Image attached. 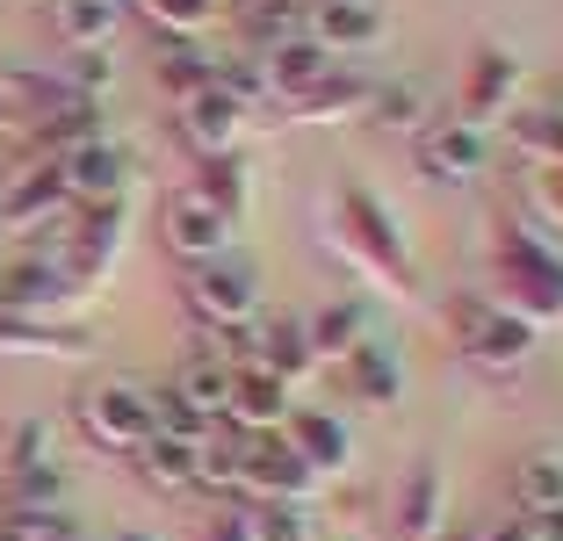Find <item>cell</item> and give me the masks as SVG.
<instances>
[{"label":"cell","mask_w":563,"mask_h":541,"mask_svg":"<svg viewBox=\"0 0 563 541\" xmlns=\"http://www.w3.org/2000/svg\"><path fill=\"white\" fill-rule=\"evenodd\" d=\"M332 239H340V253H347L362 275H376L390 296H419V267H412V246H405L398 217L383 210L362 180H347V188L332 196Z\"/></svg>","instance_id":"cell-1"},{"label":"cell","mask_w":563,"mask_h":541,"mask_svg":"<svg viewBox=\"0 0 563 541\" xmlns=\"http://www.w3.org/2000/svg\"><path fill=\"white\" fill-rule=\"evenodd\" d=\"M448 340H455V354L492 383L528 376V361H534V325H520L492 296H448Z\"/></svg>","instance_id":"cell-2"},{"label":"cell","mask_w":563,"mask_h":541,"mask_svg":"<svg viewBox=\"0 0 563 541\" xmlns=\"http://www.w3.org/2000/svg\"><path fill=\"white\" fill-rule=\"evenodd\" d=\"M498 296H506V311L520 318V325H556L563 318V253L549 246V239H534V231L506 224L498 231Z\"/></svg>","instance_id":"cell-3"},{"label":"cell","mask_w":563,"mask_h":541,"mask_svg":"<svg viewBox=\"0 0 563 541\" xmlns=\"http://www.w3.org/2000/svg\"><path fill=\"white\" fill-rule=\"evenodd\" d=\"M73 427H80L87 448H101V455L131 462L137 448L152 441V405H145V390H137V383L101 376V383H87V390L73 397Z\"/></svg>","instance_id":"cell-4"},{"label":"cell","mask_w":563,"mask_h":541,"mask_svg":"<svg viewBox=\"0 0 563 541\" xmlns=\"http://www.w3.org/2000/svg\"><path fill=\"white\" fill-rule=\"evenodd\" d=\"M181 303H188V318H196L202 332H217L224 346L253 354V318H261V303H253V275L246 267H232V261L188 267L181 275Z\"/></svg>","instance_id":"cell-5"},{"label":"cell","mask_w":563,"mask_h":541,"mask_svg":"<svg viewBox=\"0 0 563 541\" xmlns=\"http://www.w3.org/2000/svg\"><path fill=\"white\" fill-rule=\"evenodd\" d=\"M232 217L217 210V202H202L196 188H174V196L159 202V239H166V253L181 267H210V261H224L232 253Z\"/></svg>","instance_id":"cell-6"},{"label":"cell","mask_w":563,"mask_h":541,"mask_svg":"<svg viewBox=\"0 0 563 541\" xmlns=\"http://www.w3.org/2000/svg\"><path fill=\"white\" fill-rule=\"evenodd\" d=\"M239 492L246 498H282V506H303L318 492V470L282 441V433H246L239 441Z\"/></svg>","instance_id":"cell-7"},{"label":"cell","mask_w":563,"mask_h":541,"mask_svg":"<svg viewBox=\"0 0 563 541\" xmlns=\"http://www.w3.org/2000/svg\"><path fill=\"white\" fill-rule=\"evenodd\" d=\"M58 210H73V202H66V180H58V166H51L44 152L0 174V239H22V231H44V224H51Z\"/></svg>","instance_id":"cell-8"},{"label":"cell","mask_w":563,"mask_h":541,"mask_svg":"<svg viewBox=\"0 0 563 541\" xmlns=\"http://www.w3.org/2000/svg\"><path fill=\"white\" fill-rule=\"evenodd\" d=\"M123 224H131V202H87L80 224H73V239H66V261H58L66 289H95V281L117 267Z\"/></svg>","instance_id":"cell-9"},{"label":"cell","mask_w":563,"mask_h":541,"mask_svg":"<svg viewBox=\"0 0 563 541\" xmlns=\"http://www.w3.org/2000/svg\"><path fill=\"white\" fill-rule=\"evenodd\" d=\"M484 159H492V145H484V131L477 123H463V115H441V123H419L412 131V166L427 180H477L484 174Z\"/></svg>","instance_id":"cell-10"},{"label":"cell","mask_w":563,"mask_h":541,"mask_svg":"<svg viewBox=\"0 0 563 541\" xmlns=\"http://www.w3.org/2000/svg\"><path fill=\"white\" fill-rule=\"evenodd\" d=\"M441 520H448V476L433 455H419L390 498V541H441Z\"/></svg>","instance_id":"cell-11"},{"label":"cell","mask_w":563,"mask_h":541,"mask_svg":"<svg viewBox=\"0 0 563 541\" xmlns=\"http://www.w3.org/2000/svg\"><path fill=\"white\" fill-rule=\"evenodd\" d=\"M58 180H66V202H123V188H131V159H123L109 137H87V145L58 152Z\"/></svg>","instance_id":"cell-12"},{"label":"cell","mask_w":563,"mask_h":541,"mask_svg":"<svg viewBox=\"0 0 563 541\" xmlns=\"http://www.w3.org/2000/svg\"><path fill=\"white\" fill-rule=\"evenodd\" d=\"M520 95V58L498 44H477L470 51V73H463V95H455V115L463 123H492V115H506V101Z\"/></svg>","instance_id":"cell-13"},{"label":"cell","mask_w":563,"mask_h":541,"mask_svg":"<svg viewBox=\"0 0 563 541\" xmlns=\"http://www.w3.org/2000/svg\"><path fill=\"white\" fill-rule=\"evenodd\" d=\"M174 123H181V137H188V152L196 159H217V152H232L239 145V123H246V109H239L224 87H196L188 101H174Z\"/></svg>","instance_id":"cell-14"},{"label":"cell","mask_w":563,"mask_h":541,"mask_svg":"<svg viewBox=\"0 0 563 541\" xmlns=\"http://www.w3.org/2000/svg\"><path fill=\"white\" fill-rule=\"evenodd\" d=\"M0 101H8V115H15V123H30V131H51L58 115L87 109V101L73 95L66 73H30V66H15L8 80H0Z\"/></svg>","instance_id":"cell-15"},{"label":"cell","mask_w":563,"mask_h":541,"mask_svg":"<svg viewBox=\"0 0 563 541\" xmlns=\"http://www.w3.org/2000/svg\"><path fill=\"white\" fill-rule=\"evenodd\" d=\"M368 101H376V87H368L362 73H340V66H332L318 87L275 101V109L289 115V123H347V115H368Z\"/></svg>","instance_id":"cell-16"},{"label":"cell","mask_w":563,"mask_h":541,"mask_svg":"<svg viewBox=\"0 0 563 541\" xmlns=\"http://www.w3.org/2000/svg\"><path fill=\"white\" fill-rule=\"evenodd\" d=\"M224 419H239L246 433H282V419H289V383L267 376L261 361L232 368V397H224Z\"/></svg>","instance_id":"cell-17"},{"label":"cell","mask_w":563,"mask_h":541,"mask_svg":"<svg viewBox=\"0 0 563 541\" xmlns=\"http://www.w3.org/2000/svg\"><path fill=\"white\" fill-rule=\"evenodd\" d=\"M58 296H73L58 261H44V253H0V311H44Z\"/></svg>","instance_id":"cell-18"},{"label":"cell","mask_w":563,"mask_h":541,"mask_svg":"<svg viewBox=\"0 0 563 541\" xmlns=\"http://www.w3.org/2000/svg\"><path fill=\"white\" fill-rule=\"evenodd\" d=\"M282 441L297 448L318 476H325V470H347V455H354V433H347V419H340V411H289V419H282Z\"/></svg>","instance_id":"cell-19"},{"label":"cell","mask_w":563,"mask_h":541,"mask_svg":"<svg viewBox=\"0 0 563 541\" xmlns=\"http://www.w3.org/2000/svg\"><path fill=\"white\" fill-rule=\"evenodd\" d=\"M332 376H340V390H347L354 405H398V397H405L398 354H383L376 340H362L347 361H332Z\"/></svg>","instance_id":"cell-20"},{"label":"cell","mask_w":563,"mask_h":541,"mask_svg":"<svg viewBox=\"0 0 563 541\" xmlns=\"http://www.w3.org/2000/svg\"><path fill=\"white\" fill-rule=\"evenodd\" d=\"M261 73H267V101H289V95H303V87H318L332 73V51L311 44V36H289V44H275L261 58Z\"/></svg>","instance_id":"cell-21"},{"label":"cell","mask_w":563,"mask_h":541,"mask_svg":"<svg viewBox=\"0 0 563 541\" xmlns=\"http://www.w3.org/2000/svg\"><path fill=\"white\" fill-rule=\"evenodd\" d=\"M87 325H51L36 311H0V354H87Z\"/></svg>","instance_id":"cell-22"},{"label":"cell","mask_w":563,"mask_h":541,"mask_svg":"<svg viewBox=\"0 0 563 541\" xmlns=\"http://www.w3.org/2000/svg\"><path fill=\"white\" fill-rule=\"evenodd\" d=\"M311 15V44H325V51H368L383 36V15L368 8V0H325V8H303Z\"/></svg>","instance_id":"cell-23"},{"label":"cell","mask_w":563,"mask_h":541,"mask_svg":"<svg viewBox=\"0 0 563 541\" xmlns=\"http://www.w3.org/2000/svg\"><path fill=\"white\" fill-rule=\"evenodd\" d=\"M253 361L282 383H303L318 368L311 340H303V318H267V325H253Z\"/></svg>","instance_id":"cell-24"},{"label":"cell","mask_w":563,"mask_h":541,"mask_svg":"<svg viewBox=\"0 0 563 541\" xmlns=\"http://www.w3.org/2000/svg\"><path fill=\"white\" fill-rule=\"evenodd\" d=\"M556 506H563V448H534V455L514 462V512L542 520Z\"/></svg>","instance_id":"cell-25"},{"label":"cell","mask_w":563,"mask_h":541,"mask_svg":"<svg viewBox=\"0 0 563 541\" xmlns=\"http://www.w3.org/2000/svg\"><path fill=\"white\" fill-rule=\"evenodd\" d=\"M117 15H123V0H58V8H51V30L73 51H101L109 30H117Z\"/></svg>","instance_id":"cell-26"},{"label":"cell","mask_w":563,"mask_h":541,"mask_svg":"<svg viewBox=\"0 0 563 541\" xmlns=\"http://www.w3.org/2000/svg\"><path fill=\"white\" fill-rule=\"evenodd\" d=\"M303 340H311L318 361H347L354 346L368 340V311L362 303H325L318 318H303Z\"/></svg>","instance_id":"cell-27"},{"label":"cell","mask_w":563,"mask_h":541,"mask_svg":"<svg viewBox=\"0 0 563 541\" xmlns=\"http://www.w3.org/2000/svg\"><path fill=\"white\" fill-rule=\"evenodd\" d=\"M131 462H137V476H145L152 492H196V484H202V476H196V448H188V441H159V433H152Z\"/></svg>","instance_id":"cell-28"},{"label":"cell","mask_w":563,"mask_h":541,"mask_svg":"<svg viewBox=\"0 0 563 541\" xmlns=\"http://www.w3.org/2000/svg\"><path fill=\"white\" fill-rule=\"evenodd\" d=\"M145 405H152V433H159V441H188V448H202V441L217 433V419H210V411H196L181 390H174V383H166V390H145Z\"/></svg>","instance_id":"cell-29"},{"label":"cell","mask_w":563,"mask_h":541,"mask_svg":"<svg viewBox=\"0 0 563 541\" xmlns=\"http://www.w3.org/2000/svg\"><path fill=\"white\" fill-rule=\"evenodd\" d=\"M0 506H8V512H51V506H66V476L51 470V462L8 470V476H0Z\"/></svg>","instance_id":"cell-30"},{"label":"cell","mask_w":563,"mask_h":541,"mask_svg":"<svg viewBox=\"0 0 563 541\" xmlns=\"http://www.w3.org/2000/svg\"><path fill=\"white\" fill-rule=\"evenodd\" d=\"M174 390H181V397H188L196 411H210V419H224V397H232V368H224L217 354H196V361L181 368V376H174Z\"/></svg>","instance_id":"cell-31"},{"label":"cell","mask_w":563,"mask_h":541,"mask_svg":"<svg viewBox=\"0 0 563 541\" xmlns=\"http://www.w3.org/2000/svg\"><path fill=\"white\" fill-rule=\"evenodd\" d=\"M506 131H514V145L528 152V159L563 166V109H520Z\"/></svg>","instance_id":"cell-32"},{"label":"cell","mask_w":563,"mask_h":541,"mask_svg":"<svg viewBox=\"0 0 563 541\" xmlns=\"http://www.w3.org/2000/svg\"><path fill=\"white\" fill-rule=\"evenodd\" d=\"M159 95H174V101H188L196 95V87H210V58H202L196 44H174V36H166L159 44Z\"/></svg>","instance_id":"cell-33"},{"label":"cell","mask_w":563,"mask_h":541,"mask_svg":"<svg viewBox=\"0 0 563 541\" xmlns=\"http://www.w3.org/2000/svg\"><path fill=\"white\" fill-rule=\"evenodd\" d=\"M202 202H217V210L239 224V210H246V159L239 152H217V159H202Z\"/></svg>","instance_id":"cell-34"},{"label":"cell","mask_w":563,"mask_h":541,"mask_svg":"<svg viewBox=\"0 0 563 541\" xmlns=\"http://www.w3.org/2000/svg\"><path fill=\"white\" fill-rule=\"evenodd\" d=\"M145 8V22L159 36H174V44H188V36H202L217 22V0H137Z\"/></svg>","instance_id":"cell-35"},{"label":"cell","mask_w":563,"mask_h":541,"mask_svg":"<svg viewBox=\"0 0 563 541\" xmlns=\"http://www.w3.org/2000/svg\"><path fill=\"white\" fill-rule=\"evenodd\" d=\"M239 520H246V541H303L311 534L303 506H282V498H253Z\"/></svg>","instance_id":"cell-36"},{"label":"cell","mask_w":563,"mask_h":541,"mask_svg":"<svg viewBox=\"0 0 563 541\" xmlns=\"http://www.w3.org/2000/svg\"><path fill=\"white\" fill-rule=\"evenodd\" d=\"M0 541H80V527H73L66 506H51V512H8L0 506Z\"/></svg>","instance_id":"cell-37"},{"label":"cell","mask_w":563,"mask_h":541,"mask_svg":"<svg viewBox=\"0 0 563 541\" xmlns=\"http://www.w3.org/2000/svg\"><path fill=\"white\" fill-rule=\"evenodd\" d=\"M210 80L224 87L239 109H246V101H267V73L253 66V58H210Z\"/></svg>","instance_id":"cell-38"},{"label":"cell","mask_w":563,"mask_h":541,"mask_svg":"<svg viewBox=\"0 0 563 541\" xmlns=\"http://www.w3.org/2000/svg\"><path fill=\"white\" fill-rule=\"evenodd\" d=\"M368 109L383 115V123H405V131H419L427 123V95H419L412 80H398V87H376V101Z\"/></svg>","instance_id":"cell-39"},{"label":"cell","mask_w":563,"mask_h":541,"mask_svg":"<svg viewBox=\"0 0 563 541\" xmlns=\"http://www.w3.org/2000/svg\"><path fill=\"white\" fill-rule=\"evenodd\" d=\"M448 541H534L528 512H506V520H477V527H455Z\"/></svg>","instance_id":"cell-40"},{"label":"cell","mask_w":563,"mask_h":541,"mask_svg":"<svg viewBox=\"0 0 563 541\" xmlns=\"http://www.w3.org/2000/svg\"><path fill=\"white\" fill-rule=\"evenodd\" d=\"M528 196H534V210H542L549 224L563 231V166H542V174L528 180Z\"/></svg>","instance_id":"cell-41"},{"label":"cell","mask_w":563,"mask_h":541,"mask_svg":"<svg viewBox=\"0 0 563 541\" xmlns=\"http://www.w3.org/2000/svg\"><path fill=\"white\" fill-rule=\"evenodd\" d=\"M196 541H246V520H239V512H224V520H210Z\"/></svg>","instance_id":"cell-42"},{"label":"cell","mask_w":563,"mask_h":541,"mask_svg":"<svg viewBox=\"0 0 563 541\" xmlns=\"http://www.w3.org/2000/svg\"><path fill=\"white\" fill-rule=\"evenodd\" d=\"M534 534H542V541H563V506L542 512V520H534Z\"/></svg>","instance_id":"cell-43"},{"label":"cell","mask_w":563,"mask_h":541,"mask_svg":"<svg viewBox=\"0 0 563 541\" xmlns=\"http://www.w3.org/2000/svg\"><path fill=\"white\" fill-rule=\"evenodd\" d=\"M117 541H145V534H117Z\"/></svg>","instance_id":"cell-44"},{"label":"cell","mask_w":563,"mask_h":541,"mask_svg":"<svg viewBox=\"0 0 563 541\" xmlns=\"http://www.w3.org/2000/svg\"><path fill=\"white\" fill-rule=\"evenodd\" d=\"M303 8H325V0H303Z\"/></svg>","instance_id":"cell-45"},{"label":"cell","mask_w":563,"mask_h":541,"mask_svg":"<svg viewBox=\"0 0 563 541\" xmlns=\"http://www.w3.org/2000/svg\"><path fill=\"white\" fill-rule=\"evenodd\" d=\"M556 109H563V87H556Z\"/></svg>","instance_id":"cell-46"},{"label":"cell","mask_w":563,"mask_h":541,"mask_svg":"<svg viewBox=\"0 0 563 541\" xmlns=\"http://www.w3.org/2000/svg\"><path fill=\"white\" fill-rule=\"evenodd\" d=\"M534 541H542V534H534Z\"/></svg>","instance_id":"cell-47"}]
</instances>
